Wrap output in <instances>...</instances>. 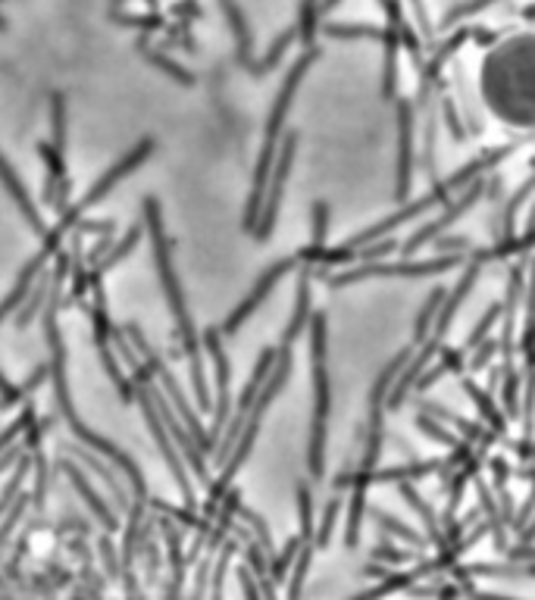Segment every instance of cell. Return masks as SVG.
I'll return each instance as SVG.
<instances>
[{
    "label": "cell",
    "mask_w": 535,
    "mask_h": 600,
    "mask_svg": "<svg viewBox=\"0 0 535 600\" xmlns=\"http://www.w3.org/2000/svg\"><path fill=\"white\" fill-rule=\"evenodd\" d=\"M32 469H35V491L29 497H32V507L41 513L44 510V500H47V482H51V463L44 460V454H38V450H35Z\"/></svg>",
    "instance_id": "cell-32"
},
{
    "label": "cell",
    "mask_w": 535,
    "mask_h": 600,
    "mask_svg": "<svg viewBox=\"0 0 535 600\" xmlns=\"http://www.w3.org/2000/svg\"><path fill=\"white\" fill-rule=\"evenodd\" d=\"M295 38H298V29H288L285 35H279V41H273V47H270V54H266L260 63H254L248 72L254 75V79H263V75L266 72H270L279 60H282V54H285V50L291 47V44H295Z\"/></svg>",
    "instance_id": "cell-28"
},
{
    "label": "cell",
    "mask_w": 535,
    "mask_h": 600,
    "mask_svg": "<svg viewBox=\"0 0 535 600\" xmlns=\"http://www.w3.org/2000/svg\"><path fill=\"white\" fill-rule=\"evenodd\" d=\"M373 560L376 563H388V566H401V563H413V554H407V550H398L392 541H379L373 547Z\"/></svg>",
    "instance_id": "cell-38"
},
{
    "label": "cell",
    "mask_w": 535,
    "mask_h": 600,
    "mask_svg": "<svg viewBox=\"0 0 535 600\" xmlns=\"http://www.w3.org/2000/svg\"><path fill=\"white\" fill-rule=\"evenodd\" d=\"M0 182H4V188L10 191V197L16 200V207H19V213L26 216V222H29V229L35 232V235H47L44 232V219H41V213H38V207H35V200H32V194H29V188L19 182V175H16V169L10 166V160L0 154Z\"/></svg>",
    "instance_id": "cell-16"
},
{
    "label": "cell",
    "mask_w": 535,
    "mask_h": 600,
    "mask_svg": "<svg viewBox=\"0 0 535 600\" xmlns=\"http://www.w3.org/2000/svg\"><path fill=\"white\" fill-rule=\"evenodd\" d=\"M4 29H7V19H4V16H0V32H4Z\"/></svg>",
    "instance_id": "cell-52"
},
{
    "label": "cell",
    "mask_w": 535,
    "mask_h": 600,
    "mask_svg": "<svg viewBox=\"0 0 535 600\" xmlns=\"http://www.w3.org/2000/svg\"><path fill=\"white\" fill-rule=\"evenodd\" d=\"M298 263H301V260H298V254H295V257H282L279 263H273L270 269H266V272L260 275V282L251 288V294H248L245 300H241V304L226 316V322L220 325V332H223V335H235V332L241 329V325H245V322L257 313V307L263 304V300L270 297V291H273Z\"/></svg>",
    "instance_id": "cell-11"
},
{
    "label": "cell",
    "mask_w": 535,
    "mask_h": 600,
    "mask_svg": "<svg viewBox=\"0 0 535 600\" xmlns=\"http://www.w3.org/2000/svg\"><path fill=\"white\" fill-rule=\"evenodd\" d=\"M126 335L132 338L135 350H141V360H144V366H148V369L154 372V382H157V385H160V391L169 397V404H173V410H176V413H179V419L185 422L188 435H191L194 441H198V447L204 450V454H210V450H213V441H210V435L204 432V425L198 422V416H194V410L188 407V400H185L182 388L176 385V375L163 366V360L154 354V347L148 344V338L141 335V329H138L135 322H129V325H126Z\"/></svg>",
    "instance_id": "cell-5"
},
{
    "label": "cell",
    "mask_w": 535,
    "mask_h": 600,
    "mask_svg": "<svg viewBox=\"0 0 535 600\" xmlns=\"http://www.w3.org/2000/svg\"><path fill=\"white\" fill-rule=\"evenodd\" d=\"M464 263V254L454 257H435V260H401V263H388V260H370V263H357L354 269L345 272H323V279L329 288H345L363 279H426V275H442L454 266Z\"/></svg>",
    "instance_id": "cell-4"
},
{
    "label": "cell",
    "mask_w": 535,
    "mask_h": 600,
    "mask_svg": "<svg viewBox=\"0 0 535 600\" xmlns=\"http://www.w3.org/2000/svg\"><path fill=\"white\" fill-rule=\"evenodd\" d=\"M370 516L382 525L385 532H392V535H398L401 541H407V544H417V547H429V541L417 532V529H407V525L401 522V519H395V516H388V513H382V510H370Z\"/></svg>",
    "instance_id": "cell-31"
},
{
    "label": "cell",
    "mask_w": 535,
    "mask_h": 600,
    "mask_svg": "<svg viewBox=\"0 0 535 600\" xmlns=\"http://www.w3.org/2000/svg\"><path fill=\"white\" fill-rule=\"evenodd\" d=\"M101 557H104V563H107V572L110 575H116V569H119V560H116V554H113V541H110V532L101 538Z\"/></svg>",
    "instance_id": "cell-47"
},
{
    "label": "cell",
    "mask_w": 535,
    "mask_h": 600,
    "mask_svg": "<svg viewBox=\"0 0 535 600\" xmlns=\"http://www.w3.org/2000/svg\"><path fill=\"white\" fill-rule=\"evenodd\" d=\"M313 541H304L301 538V550L295 563H291V585H288V597H298L301 588H304V579H307V569H310V560H313Z\"/></svg>",
    "instance_id": "cell-30"
},
{
    "label": "cell",
    "mask_w": 535,
    "mask_h": 600,
    "mask_svg": "<svg viewBox=\"0 0 535 600\" xmlns=\"http://www.w3.org/2000/svg\"><path fill=\"white\" fill-rule=\"evenodd\" d=\"M501 313H504V304H492L489 310H485L482 313V319H479V325H476V329L467 335V341L464 344H460V347H464L467 350V354H470V350H476V344L482 341V338H489V332L495 329V322L501 319Z\"/></svg>",
    "instance_id": "cell-33"
},
{
    "label": "cell",
    "mask_w": 535,
    "mask_h": 600,
    "mask_svg": "<svg viewBox=\"0 0 535 600\" xmlns=\"http://www.w3.org/2000/svg\"><path fill=\"white\" fill-rule=\"evenodd\" d=\"M460 375V388H464L467 394H470V400L479 407V413H482V419L492 425V432H498L501 435V441H514V438H507V419H504V413L498 410V404H495V397L485 391V388H479L470 375H464V372H457Z\"/></svg>",
    "instance_id": "cell-20"
},
{
    "label": "cell",
    "mask_w": 535,
    "mask_h": 600,
    "mask_svg": "<svg viewBox=\"0 0 535 600\" xmlns=\"http://www.w3.org/2000/svg\"><path fill=\"white\" fill-rule=\"evenodd\" d=\"M298 550H301V535H295L288 544H285V550L276 557V563H273V569H270V579L279 585V582H285V575H288V569H291V563H295V557H298Z\"/></svg>",
    "instance_id": "cell-37"
},
{
    "label": "cell",
    "mask_w": 535,
    "mask_h": 600,
    "mask_svg": "<svg viewBox=\"0 0 535 600\" xmlns=\"http://www.w3.org/2000/svg\"><path fill=\"white\" fill-rule=\"evenodd\" d=\"M44 294H47V282H41L35 291H32V297H29V304L22 307L19 313H16V329H26V325L35 319V313L41 310V304H44Z\"/></svg>",
    "instance_id": "cell-41"
},
{
    "label": "cell",
    "mask_w": 535,
    "mask_h": 600,
    "mask_svg": "<svg viewBox=\"0 0 535 600\" xmlns=\"http://www.w3.org/2000/svg\"><path fill=\"white\" fill-rule=\"evenodd\" d=\"M166 529V547H169V566H173V585L166 588V594H179L182 591V579H185V557H182V538L176 529H169V522H163Z\"/></svg>",
    "instance_id": "cell-24"
},
{
    "label": "cell",
    "mask_w": 535,
    "mask_h": 600,
    "mask_svg": "<svg viewBox=\"0 0 535 600\" xmlns=\"http://www.w3.org/2000/svg\"><path fill=\"white\" fill-rule=\"evenodd\" d=\"M342 507H345L342 497H332L329 504H326V513H323L320 525H316V535H313V544H316V547H326V544H329V538H332V532H335V519H338V513H342Z\"/></svg>",
    "instance_id": "cell-35"
},
{
    "label": "cell",
    "mask_w": 535,
    "mask_h": 600,
    "mask_svg": "<svg viewBox=\"0 0 535 600\" xmlns=\"http://www.w3.org/2000/svg\"><path fill=\"white\" fill-rule=\"evenodd\" d=\"M60 254V241H54V238H47L44 241V247H41V254L38 257H32L29 263H26V269H22L19 272V279H16V285H13V291L7 294V300H4V304H0V322H4L19 304H22V300H26L29 297V291H32V285H35V279H38V275L44 272V266L47 263H51V257H57Z\"/></svg>",
    "instance_id": "cell-15"
},
{
    "label": "cell",
    "mask_w": 535,
    "mask_h": 600,
    "mask_svg": "<svg viewBox=\"0 0 535 600\" xmlns=\"http://www.w3.org/2000/svg\"><path fill=\"white\" fill-rule=\"evenodd\" d=\"M113 19L126 22V25H138V29H160V25H163V19H160V16H132V13L119 16V13H113Z\"/></svg>",
    "instance_id": "cell-44"
},
{
    "label": "cell",
    "mask_w": 535,
    "mask_h": 600,
    "mask_svg": "<svg viewBox=\"0 0 535 600\" xmlns=\"http://www.w3.org/2000/svg\"><path fill=\"white\" fill-rule=\"evenodd\" d=\"M141 210H144V225H148V232H151L154 263H157L160 282H163V291H166V300H169V313H173V319H176L179 344H182L185 357H188V366H191V388H194V397H198V407H201V410H213V397H210V388H207L204 360H201V338H198V329H194L191 313H188V307H185V294H182L179 275H176V266H173V244H169V238H166L163 213H160L157 197H144Z\"/></svg>",
    "instance_id": "cell-2"
},
{
    "label": "cell",
    "mask_w": 535,
    "mask_h": 600,
    "mask_svg": "<svg viewBox=\"0 0 535 600\" xmlns=\"http://www.w3.org/2000/svg\"><path fill=\"white\" fill-rule=\"evenodd\" d=\"M479 350H476V357H473V372H482L485 366H489L492 360H495V354H498V341H492V338H482L479 344H476Z\"/></svg>",
    "instance_id": "cell-43"
},
{
    "label": "cell",
    "mask_w": 535,
    "mask_h": 600,
    "mask_svg": "<svg viewBox=\"0 0 535 600\" xmlns=\"http://www.w3.org/2000/svg\"><path fill=\"white\" fill-rule=\"evenodd\" d=\"M138 241H141V225H132V229L126 232V238L123 241H119L113 250H110V254H104V260H97V266L91 269V272H97V275H104V272H110L119 260H126L129 254H132V250L138 247Z\"/></svg>",
    "instance_id": "cell-27"
},
{
    "label": "cell",
    "mask_w": 535,
    "mask_h": 600,
    "mask_svg": "<svg viewBox=\"0 0 535 600\" xmlns=\"http://www.w3.org/2000/svg\"><path fill=\"white\" fill-rule=\"evenodd\" d=\"M76 457H82V463H85V466H91V469H94L97 475H101V479H104V485L110 488V494H113V500H116V507H119V510H129V504H132V500H129V494H126L123 482H119L116 475H113V469L101 466V463H97L94 457H88L85 450H79V447H76Z\"/></svg>",
    "instance_id": "cell-26"
},
{
    "label": "cell",
    "mask_w": 535,
    "mask_h": 600,
    "mask_svg": "<svg viewBox=\"0 0 535 600\" xmlns=\"http://www.w3.org/2000/svg\"><path fill=\"white\" fill-rule=\"evenodd\" d=\"M442 110H445V119H448V125H451V132H454V138L457 141H464V129H460V119H457V110H454V104L445 97L442 100Z\"/></svg>",
    "instance_id": "cell-46"
},
{
    "label": "cell",
    "mask_w": 535,
    "mask_h": 600,
    "mask_svg": "<svg viewBox=\"0 0 535 600\" xmlns=\"http://www.w3.org/2000/svg\"><path fill=\"white\" fill-rule=\"evenodd\" d=\"M47 375H51V363H44V366H38L35 372H32V379L26 382V385H13L10 379H7V375H4V369H0V394H4V397H10L13 400V404H19V400H26V397H32V391L38 388V385H44V379H47Z\"/></svg>",
    "instance_id": "cell-25"
},
{
    "label": "cell",
    "mask_w": 535,
    "mask_h": 600,
    "mask_svg": "<svg viewBox=\"0 0 535 600\" xmlns=\"http://www.w3.org/2000/svg\"><path fill=\"white\" fill-rule=\"evenodd\" d=\"M238 582H241V588H245V594H248L251 600L260 597V591H257V585H254V579H251V569H248V566H238Z\"/></svg>",
    "instance_id": "cell-48"
},
{
    "label": "cell",
    "mask_w": 535,
    "mask_h": 600,
    "mask_svg": "<svg viewBox=\"0 0 535 600\" xmlns=\"http://www.w3.org/2000/svg\"><path fill=\"white\" fill-rule=\"evenodd\" d=\"M148 388H151V397H154V404H157V413H160V419L166 422L169 435H173V438H176V444L182 447V457L191 463V469H194V472H198V479H204V482L210 485V479H207V463H204V450L198 447V441H194V438L188 435L185 422L179 419V413L173 410V404H169V397L160 391V385L151 379V382H148Z\"/></svg>",
    "instance_id": "cell-13"
},
{
    "label": "cell",
    "mask_w": 535,
    "mask_h": 600,
    "mask_svg": "<svg viewBox=\"0 0 535 600\" xmlns=\"http://www.w3.org/2000/svg\"><path fill=\"white\" fill-rule=\"evenodd\" d=\"M482 191H485V182H482V175H479V179H473L470 185H467V191L464 194H460L457 200H448V204H445V213H439V216H435V219H429L426 225H423V229L420 232H413L398 250H401V254L404 257H410V254H417V250L423 247V244H429L435 235H439V232H445L448 229V225L454 222V219H460V216H464L473 204H476V200L482 197Z\"/></svg>",
    "instance_id": "cell-12"
},
{
    "label": "cell",
    "mask_w": 535,
    "mask_h": 600,
    "mask_svg": "<svg viewBox=\"0 0 535 600\" xmlns=\"http://www.w3.org/2000/svg\"><path fill=\"white\" fill-rule=\"evenodd\" d=\"M535 166V163H532ZM535 191V175H532V179L514 194V197H510L507 200V207H504V232H501V238H510V235H514V225H517V213H520V207L526 204V197Z\"/></svg>",
    "instance_id": "cell-34"
},
{
    "label": "cell",
    "mask_w": 535,
    "mask_h": 600,
    "mask_svg": "<svg viewBox=\"0 0 535 600\" xmlns=\"http://www.w3.org/2000/svg\"><path fill=\"white\" fill-rule=\"evenodd\" d=\"M310 369H313V422H310V447L307 466L313 482L326 472V435H329V410H332V385H329V363H326V313L310 316Z\"/></svg>",
    "instance_id": "cell-3"
},
{
    "label": "cell",
    "mask_w": 535,
    "mask_h": 600,
    "mask_svg": "<svg viewBox=\"0 0 535 600\" xmlns=\"http://www.w3.org/2000/svg\"><path fill=\"white\" fill-rule=\"evenodd\" d=\"M295 147H298V135L288 132L282 141H279V154H276V163H273V172H270V182H266V194H263V207H260V219H257V229L254 235L260 241H266L276 229V219H279V207H282V191L288 185V172H291V163H295Z\"/></svg>",
    "instance_id": "cell-8"
},
{
    "label": "cell",
    "mask_w": 535,
    "mask_h": 600,
    "mask_svg": "<svg viewBox=\"0 0 535 600\" xmlns=\"http://www.w3.org/2000/svg\"><path fill=\"white\" fill-rule=\"evenodd\" d=\"M135 400L141 404V413H144V422H148V432H151V438L157 441V447H160V454H163V460H166V466H169V472H173V479H176V485H179V491H182V500L188 507H194V485H191V479H188V469H185V457L176 450V444H173V435H169V429H166V422L160 419V413H157V404L151 400V388H148V382H138L135 379Z\"/></svg>",
    "instance_id": "cell-7"
},
{
    "label": "cell",
    "mask_w": 535,
    "mask_h": 600,
    "mask_svg": "<svg viewBox=\"0 0 535 600\" xmlns=\"http://www.w3.org/2000/svg\"><path fill=\"white\" fill-rule=\"evenodd\" d=\"M220 7H223L226 19H229V25H232V32H235V41H238V60H241V66L251 69V66H254V60H251L254 38H251V32H248L245 13H241V10L235 7V0H220Z\"/></svg>",
    "instance_id": "cell-21"
},
{
    "label": "cell",
    "mask_w": 535,
    "mask_h": 600,
    "mask_svg": "<svg viewBox=\"0 0 535 600\" xmlns=\"http://www.w3.org/2000/svg\"><path fill=\"white\" fill-rule=\"evenodd\" d=\"M32 422H35V410H32V404H26V410H22V413L10 422V429L0 432V454H4V450H10V447L22 438V432H29Z\"/></svg>",
    "instance_id": "cell-36"
},
{
    "label": "cell",
    "mask_w": 535,
    "mask_h": 600,
    "mask_svg": "<svg viewBox=\"0 0 535 600\" xmlns=\"http://www.w3.org/2000/svg\"><path fill=\"white\" fill-rule=\"evenodd\" d=\"M29 472H32V457L26 454V457L16 460V469H13V475H10V482H7L4 494H0V516H4V513L13 507V500H16V494L22 491V482H26Z\"/></svg>",
    "instance_id": "cell-29"
},
{
    "label": "cell",
    "mask_w": 535,
    "mask_h": 600,
    "mask_svg": "<svg viewBox=\"0 0 535 600\" xmlns=\"http://www.w3.org/2000/svg\"><path fill=\"white\" fill-rule=\"evenodd\" d=\"M63 279H66V272H63V269H54L51 304H47V310H44V338H47V347H51V385H54L57 407H60V413L66 416L69 432L76 435L82 444H88L91 450H97V454H101V457H107L119 472H126V479H129L135 497L148 500L151 491H148V482H144V475H141L138 463H135L129 454H123V450H119L113 441H107V438H101V435H94V432L88 429V425L79 419V413L72 410V400H69V379H66V344H63L60 322H57V313H60L57 297H60V285H63Z\"/></svg>",
    "instance_id": "cell-1"
},
{
    "label": "cell",
    "mask_w": 535,
    "mask_h": 600,
    "mask_svg": "<svg viewBox=\"0 0 535 600\" xmlns=\"http://www.w3.org/2000/svg\"><path fill=\"white\" fill-rule=\"evenodd\" d=\"M204 344L210 350V360H213V369H216V397H213V425H210V441H213V450L223 438V425H226V416H229V385H232V366L226 360V350H223V332L220 329H207L204 332Z\"/></svg>",
    "instance_id": "cell-10"
},
{
    "label": "cell",
    "mask_w": 535,
    "mask_h": 600,
    "mask_svg": "<svg viewBox=\"0 0 535 600\" xmlns=\"http://www.w3.org/2000/svg\"><path fill=\"white\" fill-rule=\"evenodd\" d=\"M445 297H448V291H445L442 285L429 291V297H426V307L420 310L417 322H413V347H420V344L429 338L432 325H435V316H439V310H442V304H445Z\"/></svg>",
    "instance_id": "cell-22"
},
{
    "label": "cell",
    "mask_w": 535,
    "mask_h": 600,
    "mask_svg": "<svg viewBox=\"0 0 535 600\" xmlns=\"http://www.w3.org/2000/svg\"><path fill=\"white\" fill-rule=\"evenodd\" d=\"M148 57L157 69H163L169 79H176V82H182V85H194V75L188 72V69H182L179 63H173V60H166L163 54H144Z\"/></svg>",
    "instance_id": "cell-40"
},
{
    "label": "cell",
    "mask_w": 535,
    "mask_h": 600,
    "mask_svg": "<svg viewBox=\"0 0 535 600\" xmlns=\"http://www.w3.org/2000/svg\"><path fill=\"white\" fill-rule=\"evenodd\" d=\"M276 357H279L276 347H263V354H260L257 366H254V372H251V379H248L245 391H241V397H238V407H235V416H232V422H229V432H226V438H220V447H216V463H220V466H223L226 457L232 454V447H235L241 429H245V419H248V413H251V407H254V400H257L263 382H266V375L273 372Z\"/></svg>",
    "instance_id": "cell-9"
},
{
    "label": "cell",
    "mask_w": 535,
    "mask_h": 600,
    "mask_svg": "<svg viewBox=\"0 0 535 600\" xmlns=\"http://www.w3.org/2000/svg\"><path fill=\"white\" fill-rule=\"evenodd\" d=\"M94 344H97V357H101V363H104L107 375L113 379V385H116L119 397H123L126 404H132V400H135V385L126 379L123 366H119V360L113 357V347H110V341H94Z\"/></svg>",
    "instance_id": "cell-23"
},
{
    "label": "cell",
    "mask_w": 535,
    "mask_h": 600,
    "mask_svg": "<svg viewBox=\"0 0 535 600\" xmlns=\"http://www.w3.org/2000/svg\"><path fill=\"white\" fill-rule=\"evenodd\" d=\"M326 238H329V207L323 204V200H316V204H313V238H310V244L323 247Z\"/></svg>",
    "instance_id": "cell-39"
},
{
    "label": "cell",
    "mask_w": 535,
    "mask_h": 600,
    "mask_svg": "<svg viewBox=\"0 0 535 600\" xmlns=\"http://www.w3.org/2000/svg\"><path fill=\"white\" fill-rule=\"evenodd\" d=\"M338 4H342V0H323V4L316 7V10H320V13H329V10H332V7H338Z\"/></svg>",
    "instance_id": "cell-50"
},
{
    "label": "cell",
    "mask_w": 535,
    "mask_h": 600,
    "mask_svg": "<svg viewBox=\"0 0 535 600\" xmlns=\"http://www.w3.org/2000/svg\"><path fill=\"white\" fill-rule=\"evenodd\" d=\"M313 263H304L301 275H298V291H295V313L288 319V329L282 335V347H291L298 341V335L307 329L310 322V279H313Z\"/></svg>",
    "instance_id": "cell-18"
},
{
    "label": "cell",
    "mask_w": 535,
    "mask_h": 600,
    "mask_svg": "<svg viewBox=\"0 0 535 600\" xmlns=\"http://www.w3.org/2000/svg\"><path fill=\"white\" fill-rule=\"evenodd\" d=\"M520 541H523V544H532V541H535V513H532V519L520 529Z\"/></svg>",
    "instance_id": "cell-49"
},
{
    "label": "cell",
    "mask_w": 535,
    "mask_h": 600,
    "mask_svg": "<svg viewBox=\"0 0 535 600\" xmlns=\"http://www.w3.org/2000/svg\"><path fill=\"white\" fill-rule=\"evenodd\" d=\"M235 550H238V544L229 541L226 550H223V557H220V563H216V569H213V597H220V591H223V579H226V569H229V563H232Z\"/></svg>",
    "instance_id": "cell-42"
},
{
    "label": "cell",
    "mask_w": 535,
    "mask_h": 600,
    "mask_svg": "<svg viewBox=\"0 0 535 600\" xmlns=\"http://www.w3.org/2000/svg\"><path fill=\"white\" fill-rule=\"evenodd\" d=\"M510 450L520 457V460H526V463H535V441L532 438H523V441H510Z\"/></svg>",
    "instance_id": "cell-45"
},
{
    "label": "cell",
    "mask_w": 535,
    "mask_h": 600,
    "mask_svg": "<svg viewBox=\"0 0 535 600\" xmlns=\"http://www.w3.org/2000/svg\"><path fill=\"white\" fill-rule=\"evenodd\" d=\"M426 413H432L435 419L454 422V425H457V432H460V435H467V441H470V444H476V447H482V450H489L492 444H498V441H501V435H498V432H492L489 425H482V422H476V419H464V416H457V413H454V410H448V407L426 404Z\"/></svg>",
    "instance_id": "cell-19"
},
{
    "label": "cell",
    "mask_w": 535,
    "mask_h": 600,
    "mask_svg": "<svg viewBox=\"0 0 535 600\" xmlns=\"http://www.w3.org/2000/svg\"><path fill=\"white\" fill-rule=\"evenodd\" d=\"M10 407H16V404H13L10 397H4V394H0V410H10Z\"/></svg>",
    "instance_id": "cell-51"
},
{
    "label": "cell",
    "mask_w": 535,
    "mask_h": 600,
    "mask_svg": "<svg viewBox=\"0 0 535 600\" xmlns=\"http://www.w3.org/2000/svg\"><path fill=\"white\" fill-rule=\"evenodd\" d=\"M60 469L66 472L69 485L76 488V491L82 494V500H85V504H88V507L94 510V516L104 522V529H107V532L113 535V532L119 529V516H116V513L110 510V504H107V500H104L101 494H97V491L91 488V482L85 479V472H82L79 466H72V463H60Z\"/></svg>",
    "instance_id": "cell-17"
},
{
    "label": "cell",
    "mask_w": 535,
    "mask_h": 600,
    "mask_svg": "<svg viewBox=\"0 0 535 600\" xmlns=\"http://www.w3.org/2000/svg\"><path fill=\"white\" fill-rule=\"evenodd\" d=\"M154 138H144V141H138L132 150H129V154L123 157V160H116L110 169H107V175H104V179H97L91 188H88V194L79 200V204L76 207H66V213H60V225H57V232L66 238L69 232H72V225H76L94 204H101V197H107L110 194V188L113 185H119V182H123V179H129V175L144 163V160H148L151 154H154Z\"/></svg>",
    "instance_id": "cell-6"
},
{
    "label": "cell",
    "mask_w": 535,
    "mask_h": 600,
    "mask_svg": "<svg viewBox=\"0 0 535 600\" xmlns=\"http://www.w3.org/2000/svg\"><path fill=\"white\" fill-rule=\"evenodd\" d=\"M413 185V100H398V182L395 200L407 204V194Z\"/></svg>",
    "instance_id": "cell-14"
}]
</instances>
